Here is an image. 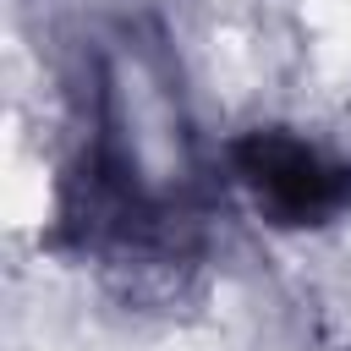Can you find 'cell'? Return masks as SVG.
Masks as SVG:
<instances>
[{"mask_svg": "<svg viewBox=\"0 0 351 351\" xmlns=\"http://www.w3.org/2000/svg\"><path fill=\"white\" fill-rule=\"evenodd\" d=\"M38 241L55 258L99 269H159L197 258V214L143 170L110 71H99L88 126L49 186Z\"/></svg>", "mask_w": 351, "mask_h": 351, "instance_id": "6da1fadb", "label": "cell"}, {"mask_svg": "<svg viewBox=\"0 0 351 351\" xmlns=\"http://www.w3.org/2000/svg\"><path fill=\"white\" fill-rule=\"evenodd\" d=\"M225 181L280 236H318L351 219V154L291 121H252L219 143Z\"/></svg>", "mask_w": 351, "mask_h": 351, "instance_id": "7a4b0ae2", "label": "cell"}]
</instances>
